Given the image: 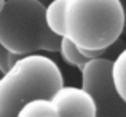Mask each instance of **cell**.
I'll use <instances>...</instances> for the list:
<instances>
[{"instance_id": "6da1fadb", "label": "cell", "mask_w": 126, "mask_h": 117, "mask_svg": "<svg viewBox=\"0 0 126 117\" xmlns=\"http://www.w3.org/2000/svg\"><path fill=\"white\" fill-rule=\"evenodd\" d=\"M121 0H67L64 37L80 50H109L125 31Z\"/></svg>"}, {"instance_id": "7a4b0ae2", "label": "cell", "mask_w": 126, "mask_h": 117, "mask_svg": "<svg viewBox=\"0 0 126 117\" xmlns=\"http://www.w3.org/2000/svg\"><path fill=\"white\" fill-rule=\"evenodd\" d=\"M64 77L54 59L45 55L21 56L0 77V117H16L22 104L31 99H49Z\"/></svg>"}, {"instance_id": "3957f363", "label": "cell", "mask_w": 126, "mask_h": 117, "mask_svg": "<svg viewBox=\"0 0 126 117\" xmlns=\"http://www.w3.org/2000/svg\"><path fill=\"white\" fill-rule=\"evenodd\" d=\"M61 37L45 23V5L38 0H5L0 6V45L19 56L56 53Z\"/></svg>"}, {"instance_id": "277c9868", "label": "cell", "mask_w": 126, "mask_h": 117, "mask_svg": "<svg viewBox=\"0 0 126 117\" xmlns=\"http://www.w3.org/2000/svg\"><path fill=\"white\" fill-rule=\"evenodd\" d=\"M110 61L102 56L86 63L80 71L81 88L94 101L96 117H126V103L117 93L110 77Z\"/></svg>"}, {"instance_id": "5b68a950", "label": "cell", "mask_w": 126, "mask_h": 117, "mask_svg": "<svg viewBox=\"0 0 126 117\" xmlns=\"http://www.w3.org/2000/svg\"><path fill=\"white\" fill-rule=\"evenodd\" d=\"M56 117H96L93 98L81 87H61L51 96Z\"/></svg>"}, {"instance_id": "8992f818", "label": "cell", "mask_w": 126, "mask_h": 117, "mask_svg": "<svg viewBox=\"0 0 126 117\" xmlns=\"http://www.w3.org/2000/svg\"><path fill=\"white\" fill-rule=\"evenodd\" d=\"M67 0H51L45 5V23L58 37H64V16Z\"/></svg>"}, {"instance_id": "52a82bcc", "label": "cell", "mask_w": 126, "mask_h": 117, "mask_svg": "<svg viewBox=\"0 0 126 117\" xmlns=\"http://www.w3.org/2000/svg\"><path fill=\"white\" fill-rule=\"evenodd\" d=\"M110 77L120 98L126 103V48L110 61Z\"/></svg>"}, {"instance_id": "ba28073f", "label": "cell", "mask_w": 126, "mask_h": 117, "mask_svg": "<svg viewBox=\"0 0 126 117\" xmlns=\"http://www.w3.org/2000/svg\"><path fill=\"white\" fill-rule=\"evenodd\" d=\"M58 51H59V55H61L62 61H64L65 64H69L70 68L78 69V71H81L83 66L89 61L83 53H81V50L78 48V47H75L67 37H61Z\"/></svg>"}, {"instance_id": "9c48e42d", "label": "cell", "mask_w": 126, "mask_h": 117, "mask_svg": "<svg viewBox=\"0 0 126 117\" xmlns=\"http://www.w3.org/2000/svg\"><path fill=\"white\" fill-rule=\"evenodd\" d=\"M54 116V108H53L51 99L38 98V99H31L26 104L21 106L16 117H48Z\"/></svg>"}, {"instance_id": "30bf717a", "label": "cell", "mask_w": 126, "mask_h": 117, "mask_svg": "<svg viewBox=\"0 0 126 117\" xmlns=\"http://www.w3.org/2000/svg\"><path fill=\"white\" fill-rule=\"evenodd\" d=\"M19 58H21L19 55L8 51V50H6L3 45H0V72H2V74H5L6 71H10V69H11V66L15 64Z\"/></svg>"}, {"instance_id": "8fae6325", "label": "cell", "mask_w": 126, "mask_h": 117, "mask_svg": "<svg viewBox=\"0 0 126 117\" xmlns=\"http://www.w3.org/2000/svg\"><path fill=\"white\" fill-rule=\"evenodd\" d=\"M38 2H40V3H43V5H46V3H49L51 0H38Z\"/></svg>"}, {"instance_id": "7c38bea8", "label": "cell", "mask_w": 126, "mask_h": 117, "mask_svg": "<svg viewBox=\"0 0 126 117\" xmlns=\"http://www.w3.org/2000/svg\"><path fill=\"white\" fill-rule=\"evenodd\" d=\"M3 2H5V0H0V6H2V3H3Z\"/></svg>"}, {"instance_id": "4fadbf2b", "label": "cell", "mask_w": 126, "mask_h": 117, "mask_svg": "<svg viewBox=\"0 0 126 117\" xmlns=\"http://www.w3.org/2000/svg\"><path fill=\"white\" fill-rule=\"evenodd\" d=\"M125 18H126V6H125Z\"/></svg>"}, {"instance_id": "5bb4252c", "label": "cell", "mask_w": 126, "mask_h": 117, "mask_svg": "<svg viewBox=\"0 0 126 117\" xmlns=\"http://www.w3.org/2000/svg\"><path fill=\"white\" fill-rule=\"evenodd\" d=\"M48 117H56V116H48Z\"/></svg>"}, {"instance_id": "9a60e30c", "label": "cell", "mask_w": 126, "mask_h": 117, "mask_svg": "<svg viewBox=\"0 0 126 117\" xmlns=\"http://www.w3.org/2000/svg\"><path fill=\"white\" fill-rule=\"evenodd\" d=\"M0 77H2V72H0Z\"/></svg>"}]
</instances>
